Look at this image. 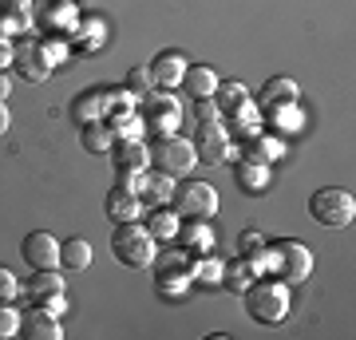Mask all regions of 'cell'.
Returning a JSON list of instances; mask_svg holds the SVG:
<instances>
[{"mask_svg":"<svg viewBox=\"0 0 356 340\" xmlns=\"http://www.w3.org/2000/svg\"><path fill=\"white\" fill-rule=\"evenodd\" d=\"M242 305L257 325H285L293 313V293L281 277H257L242 293Z\"/></svg>","mask_w":356,"mask_h":340,"instance_id":"6da1fadb","label":"cell"},{"mask_svg":"<svg viewBox=\"0 0 356 340\" xmlns=\"http://www.w3.org/2000/svg\"><path fill=\"white\" fill-rule=\"evenodd\" d=\"M111 253H115V261L127 265V269H147L154 261V253H159V241L139 222H119L111 234Z\"/></svg>","mask_w":356,"mask_h":340,"instance_id":"7a4b0ae2","label":"cell"},{"mask_svg":"<svg viewBox=\"0 0 356 340\" xmlns=\"http://www.w3.org/2000/svg\"><path fill=\"white\" fill-rule=\"evenodd\" d=\"M170 210H175L182 222H210V218L218 214V190L210 186V182H198V178L186 175V182H175Z\"/></svg>","mask_w":356,"mask_h":340,"instance_id":"3957f363","label":"cell"},{"mask_svg":"<svg viewBox=\"0 0 356 340\" xmlns=\"http://www.w3.org/2000/svg\"><path fill=\"white\" fill-rule=\"evenodd\" d=\"M154 285H159V293L163 297H170V301H178L182 293L191 289L194 281V257L186 250H163L154 253Z\"/></svg>","mask_w":356,"mask_h":340,"instance_id":"277c9868","label":"cell"},{"mask_svg":"<svg viewBox=\"0 0 356 340\" xmlns=\"http://www.w3.org/2000/svg\"><path fill=\"white\" fill-rule=\"evenodd\" d=\"M309 218L329 229H344V226H353V218H356V198L344 186H321L309 198Z\"/></svg>","mask_w":356,"mask_h":340,"instance_id":"5b68a950","label":"cell"},{"mask_svg":"<svg viewBox=\"0 0 356 340\" xmlns=\"http://www.w3.org/2000/svg\"><path fill=\"white\" fill-rule=\"evenodd\" d=\"M273 250V277H281L285 285H305L313 277V250L297 238H277L269 241Z\"/></svg>","mask_w":356,"mask_h":340,"instance_id":"8992f818","label":"cell"},{"mask_svg":"<svg viewBox=\"0 0 356 340\" xmlns=\"http://www.w3.org/2000/svg\"><path fill=\"white\" fill-rule=\"evenodd\" d=\"M151 166L163 170V175H170V178H186L198 166V154H194L191 139H182V135H154Z\"/></svg>","mask_w":356,"mask_h":340,"instance_id":"52a82bcc","label":"cell"},{"mask_svg":"<svg viewBox=\"0 0 356 340\" xmlns=\"http://www.w3.org/2000/svg\"><path fill=\"white\" fill-rule=\"evenodd\" d=\"M139 115H143V123H147V131H154V135H175V127H182V103H178V95L159 91V88L151 95H143Z\"/></svg>","mask_w":356,"mask_h":340,"instance_id":"ba28073f","label":"cell"},{"mask_svg":"<svg viewBox=\"0 0 356 340\" xmlns=\"http://www.w3.org/2000/svg\"><path fill=\"white\" fill-rule=\"evenodd\" d=\"M79 24V13L72 0H32V28L48 36H72Z\"/></svg>","mask_w":356,"mask_h":340,"instance_id":"9c48e42d","label":"cell"},{"mask_svg":"<svg viewBox=\"0 0 356 340\" xmlns=\"http://www.w3.org/2000/svg\"><path fill=\"white\" fill-rule=\"evenodd\" d=\"M191 147H194V154H198V163H234L229 127L222 123V119H214V123H198Z\"/></svg>","mask_w":356,"mask_h":340,"instance_id":"30bf717a","label":"cell"},{"mask_svg":"<svg viewBox=\"0 0 356 340\" xmlns=\"http://www.w3.org/2000/svg\"><path fill=\"white\" fill-rule=\"evenodd\" d=\"M13 67L28 79V83H44V79H48L51 72H56L40 40H20V44H16V51H13Z\"/></svg>","mask_w":356,"mask_h":340,"instance_id":"8fae6325","label":"cell"},{"mask_svg":"<svg viewBox=\"0 0 356 340\" xmlns=\"http://www.w3.org/2000/svg\"><path fill=\"white\" fill-rule=\"evenodd\" d=\"M20 257H24L32 269H60V241L48 229H32L24 241H20Z\"/></svg>","mask_w":356,"mask_h":340,"instance_id":"7c38bea8","label":"cell"},{"mask_svg":"<svg viewBox=\"0 0 356 340\" xmlns=\"http://www.w3.org/2000/svg\"><path fill=\"white\" fill-rule=\"evenodd\" d=\"M186 67H191V60L182 56V51H159L151 63H147V72H151V79H154V88L159 91H175V88H182V76H186Z\"/></svg>","mask_w":356,"mask_h":340,"instance_id":"4fadbf2b","label":"cell"},{"mask_svg":"<svg viewBox=\"0 0 356 340\" xmlns=\"http://www.w3.org/2000/svg\"><path fill=\"white\" fill-rule=\"evenodd\" d=\"M20 337L24 340H60L64 337V325L44 305H32L28 313H20Z\"/></svg>","mask_w":356,"mask_h":340,"instance_id":"5bb4252c","label":"cell"},{"mask_svg":"<svg viewBox=\"0 0 356 340\" xmlns=\"http://www.w3.org/2000/svg\"><path fill=\"white\" fill-rule=\"evenodd\" d=\"M107 111H111V103H107V88H88L79 91L76 99H72V107H67V115H72V123H95V119H107Z\"/></svg>","mask_w":356,"mask_h":340,"instance_id":"9a60e30c","label":"cell"},{"mask_svg":"<svg viewBox=\"0 0 356 340\" xmlns=\"http://www.w3.org/2000/svg\"><path fill=\"white\" fill-rule=\"evenodd\" d=\"M107 154H111L115 170H147L151 166V147L143 139H115Z\"/></svg>","mask_w":356,"mask_h":340,"instance_id":"2e32d148","label":"cell"},{"mask_svg":"<svg viewBox=\"0 0 356 340\" xmlns=\"http://www.w3.org/2000/svg\"><path fill=\"white\" fill-rule=\"evenodd\" d=\"M285 103H301L297 79H289V76L266 79V88L257 91V111H273V107H285Z\"/></svg>","mask_w":356,"mask_h":340,"instance_id":"e0dca14e","label":"cell"},{"mask_svg":"<svg viewBox=\"0 0 356 340\" xmlns=\"http://www.w3.org/2000/svg\"><path fill=\"white\" fill-rule=\"evenodd\" d=\"M269 182H273V166L254 163V159L234 163V186L242 190V194H266Z\"/></svg>","mask_w":356,"mask_h":340,"instance_id":"ac0fdd59","label":"cell"},{"mask_svg":"<svg viewBox=\"0 0 356 340\" xmlns=\"http://www.w3.org/2000/svg\"><path fill=\"white\" fill-rule=\"evenodd\" d=\"M175 241L178 250H186L191 257H202V253L214 250V229H210V222H182Z\"/></svg>","mask_w":356,"mask_h":340,"instance_id":"d6986e66","label":"cell"},{"mask_svg":"<svg viewBox=\"0 0 356 340\" xmlns=\"http://www.w3.org/2000/svg\"><path fill=\"white\" fill-rule=\"evenodd\" d=\"M242 159L273 166L277 159H285V143H281L277 135H269V131H257V135H250V139L242 143Z\"/></svg>","mask_w":356,"mask_h":340,"instance_id":"ffe728a7","label":"cell"},{"mask_svg":"<svg viewBox=\"0 0 356 340\" xmlns=\"http://www.w3.org/2000/svg\"><path fill=\"white\" fill-rule=\"evenodd\" d=\"M103 210H107V218H111L115 226H119V222H139L143 218V198L131 194V190H123V186H115L111 194H107V202H103Z\"/></svg>","mask_w":356,"mask_h":340,"instance_id":"44dd1931","label":"cell"},{"mask_svg":"<svg viewBox=\"0 0 356 340\" xmlns=\"http://www.w3.org/2000/svg\"><path fill=\"white\" fill-rule=\"evenodd\" d=\"M218 83H222L218 72H214V67H206V63H191V67H186V76H182V88H186L191 99H214Z\"/></svg>","mask_w":356,"mask_h":340,"instance_id":"7402d4cb","label":"cell"},{"mask_svg":"<svg viewBox=\"0 0 356 340\" xmlns=\"http://www.w3.org/2000/svg\"><path fill=\"white\" fill-rule=\"evenodd\" d=\"M32 28V0H4L0 4V36L13 40L16 32Z\"/></svg>","mask_w":356,"mask_h":340,"instance_id":"603a6c76","label":"cell"},{"mask_svg":"<svg viewBox=\"0 0 356 340\" xmlns=\"http://www.w3.org/2000/svg\"><path fill=\"white\" fill-rule=\"evenodd\" d=\"M214 103H218V111H222V119H234V115H242V111L254 107V95H250L242 83H218Z\"/></svg>","mask_w":356,"mask_h":340,"instance_id":"cb8c5ba5","label":"cell"},{"mask_svg":"<svg viewBox=\"0 0 356 340\" xmlns=\"http://www.w3.org/2000/svg\"><path fill=\"white\" fill-rule=\"evenodd\" d=\"M24 289L32 297V305H40V301H48V297H60L67 285H64V273L60 269H32V281H28Z\"/></svg>","mask_w":356,"mask_h":340,"instance_id":"d4e9b609","label":"cell"},{"mask_svg":"<svg viewBox=\"0 0 356 340\" xmlns=\"http://www.w3.org/2000/svg\"><path fill=\"white\" fill-rule=\"evenodd\" d=\"M115 143V131L107 127V119H95V123H83L79 127V147L88 154H107Z\"/></svg>","mask_w":356,"mask_h":340,"instance_id":"484cf974","label":"cell"},{"mask_svg":"<svg viewBox=\"0 0 356 340\" xmlns=\"http://www.w3.org/2000/svg\"><path fill=\"white\" fill-rule=\"evenodd\" d=\"M170 194H175V178L163 175V170H154L147 166V178H143V202H151V206H170Z\"/></svg>","mask_w":356,"mask_h":340,"instance_id":"4316f807","label":"cell"},{"mask_svg":"<svg viewBox=\"0 0 356 340\" xmlns=\"http://www.w3.org/2000/svg\"><path fill=\"white\" fill-rule=\"evenodd\" d=\"M178 226H182V218H178L170 206H151V210H147V229H151L154 241H175Z\"/></svg>","mask_w":356,"mask_h":340,"instance_id":"83f0119b","label":"cell"},{"mask_svg":"<svg viewBox=\"0 0 356 340\" xmlns=\"http://www.w3.org/2000/svg\"><path fill=\"white\" fill-rule=\"evenodd\" d=\"M72 44H76V51H95V48H103L107 44V20H79L76 24V32H72Z\"/></svg>","mask_w":356,"mask_h":340,"instance_id":"f1b7e54d","label":"cell"},{"mask_svg":"<svg viewBox=\"0 0 356 340\" xmlns=\"http://www.w3.org/2000/svg\"><path fill=\"white\" fill-rule=\"evenodd\" d=\"M269 119L273 131L281 135H297L301 127H305V111H301V103H285V107H273V111H261Z\"/></svg>","mask_w":356,"mask_h":340,"instance_id":"f546056e","label":"cell"},{"mask_svg":"<svg viewBox=\"0 0 356 340\" xmlns=\"http://www.w3.org/2000/svg\"><path fill=\"white\" fill-rule=\"evenodd\" d=\"M107 127L115 131V139H143L147 131L139 111H107Z\"/></svg>","mask_w":356,"mask_h":340,"instance_id":"4dcf8cb0","label":"cell"},{"mask_svg":"<svg viewBox=\"0 0 356 340\" xmlns=\"http://www.w3.org/2000/svg\"><path fill=\"white\" fill-rule=\"evenodd\" d=\"M60 265H64V269L83 273V269L91 265V245L83 238H67L64 245H60Z\"/></svg>","mask_w":356,"mask_h":340,"instance_id":"1f68e13d","label":"cell"},{"mask_svg":"<svg viewBox=\"0 0 356 340\" xmlns=\"http://www.w3.org/2000/svg\"><path fill=\"white\" fill-rule=\"evenodd\" d=\"M194 285H202V289H218V285H222V257H214V253L194 257Z\"/></svg>","mask_w":356,"mask_h":340,"instance_id":"d6a6232c","label":"cell"},{"mask_svg":"<svg viewBox=\"0 0 356 340\" xmlns=\"http://www.w3.org/2000/svg\"><path fill=\"white\" fill-rule=\"evenodd\" d=\"M250 281H254V273L245 269V257H234V261H222V285H226L229 293H238V297H242V293L250 289Z\"/></svg>","mask_w":356,"mask_h":340,"instance_id":"836d02e7","label":"cell"},{"mask_svg":"<svg viewBox=\"0 0 356 340\" xmlns=\"http://www.w3.org/2000/svg\"><path fill=\"white\" fill-rule=\"evenodd\" d=\"M20 337V309L13 301H0V340Z\"/></svg>","mask_w":356,"mask_h":340,"instance_id":"e575fe53","label":"cell"},{"mask_svg":"<svg viewBox=\"0 0 356 340\" xmlns=\"http://www.w3.org/2000/svg\"><path fill=\"white\" fill-rule=\"evenodd\" d=\"M123 88L135 91L139 99H143V95H151V91H154V79H151V72H147V63H143V67H131V72H127V83H123Z\"/></svg>","mask_w":356,"mask_h":340,"instance_id":"d590c367","label":"cell"},{"mask_svg":"<svg viewBox=\"0 0 356 340\" xmlns=\"http://www.w3.org/2000/svg\"><path fill=\"white\" fill-rule=\"evenodd\" d=\"M261 245H269V238L257 226H245L242 234H238V253H254V250H261Z\"/></svg>","mask_w":356,"mask_h":340,"instance_id":"8d00e7d4","label":"cell"},{"mask_svg":"<svg viewBox=\"0 0 356 340\" xmlns=\"http://www.w3.org/2000/svg\"><path fill=\"white\" fill-rule=\"evenodd\" d=\"M20 289H24V285H20V277H16L8 265H0V301H16V297H20Z\"/></svg>","mask_w":356,"mask_h":340,"instance_id":"74e56055","label":"cell"},{"mask_svg":"<svg viewBox=\"0 0 356 340\" xmlns=\"http://www.w3.org/2000/svg\"><path fill=\"white\" fill-rule=\"evenodd\" d=\"M143 178H147V170H115V186L131 190V194H143Z\"/></svg>","mask_w":356,"mask_h":340,"instance_id":"f35d334b","label":"cell"},{"mask_svg":"<svg viewBox=\"0 0 356 340\" xmlns=\"http://www.w3.org/2000/svg\"><path fill=\"white\" fill-rule=\"evenodd\" d=\"M194 115H198V123H214V119H222V111H218L214 99H194Z\"/></svg>","mask_w":356,"mask_h":340,"instance_id":"ab89813d","label":"cell"},{"mask_svg":"<svg viewBox=\"0 0 356 340\" xmlns=\"http://www.w3.org/2000/svg\"><path fill=\"white\" fill-rule=\"evenodd\" d=\"M13 51H16V44L8 36H0V72H8V67H13Z\"/></svg>","mask_w":356,"mask_h":340,"instance_id":"60d3db41","label":"cell"},{"mask_svg":"<svg viewBox=\"0 0 356 340\" xmlns=\"http://www.w3.org/2000/svg\"><path fill=\"white\" fill-rule=\"evenodd\" d=\"M13 127V111H8V99H0V135H8Z\"/></svg>","mask_w":356,"mask_h":340,"instance_id":"b9f144b4","label":"cell"},{"mask_svg":"<svg viewBox=\"0 0 356 340\" xmlns=\"http://www.w3.org/2000/svg\"><path fill=\"white\" fill-rule=\"evenodd\" d=\"M8 91H13V79L0 72V99H8Z\"/></svg>","mask_w":356,"mask_h":340,"instance_id":"7bdbcfd3","label":"cell"}]
</instances>
